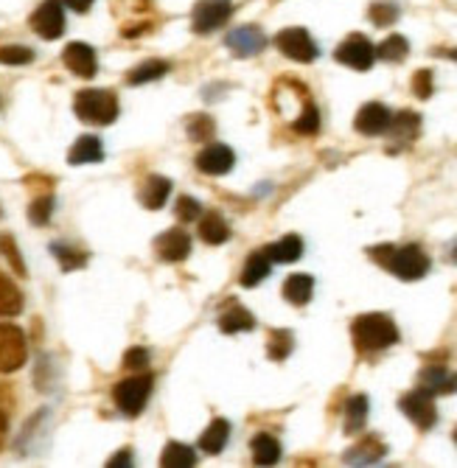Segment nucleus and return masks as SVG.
<instances>
[{
	"mask_svg": "<svg viewBox=\"0 0 457 468\" xmlns=\"http://www.w3.org/2000/svg\"><path fill=\"white\" fill-rule=\"evenodd\" d=\"M368 255L379 267H384L387 272H393L401 280H421L432 267L429 255L418 244H407V247L382 244V247H371Z\"/></svg>",
	"mask_w": 457,
	"mask_h": 468,
	"instance_id": "obj_1",
	"label": "nucleus"
},
{
	"mask_svg": "<svg viewBox=\"0 0 457 468\" xmlns=\"http://www.w3.org/2000/svg\"><path fill=\"white\" fill-rule=\"evenodd\" d=\"M354 345L362 354H376V350L391 348L401 340L396 322L387 314H362L351 322Z\"/></svg>",
	"mask_w": 457,
	"mask_h": 468,
	"instance_id": "obj_2",
	"label": "nucleus"
},
{
	"mask_svg": "<svg viewBox=\"0 0 457 468\" xmlns=\"http://www.w3.org/2000/svg\"><path fill=\"white\" fill-rule=\"evenodd\" d=\"M74 112L87 124L107 127L119 119V99L110 90H82L74 99Z\"/></svg>",
	"mask_w": 457,
	"mask_h": 468,
	"instance_id": "obj_3",
	"label": "nucleus"
},
{
	"mask_svg": "<svg viewBox=\"0 0 457 468\" xmlns=\"http://www.w3.org/2000/svg\"><path fill=\"white\" fill-rule=\"evenodd\" d=\"M149 395H152V376H149V373H144V370H138L135 376L119 382L116 390H112L116 407L127 418H138L146 410V404H149Z\"/></svg>",
	"mask_w": 457,
	"mask_h": 468,
	"instance_id": "obj_4",
	"label": "nucleus"
},
{
	"mask_svg": "<svg viewBox=\"0 0 457 468\" xmlns=\"http://www.w3.org/2000/svg\"><path fill=\"white\" fill-rule=\"evenodd\" d=\"M26 334L12 322H0V373H14L26 365Z\"/></svg>",
	"mask_w": 457,
	"mask_h": 468,
	"instance_id": "obj_5",
	"label": "nucleus"
},
{
	"mask_svg": "<svg viewBox=\"0 0 457 468\" xmlns=\"http://www.w3.org/2000/svg\"><path fill=\"white\" fill-rule=\"evenodd\" d=\"M399 410L413 420V424L418 429H432L438 424V407H435V395L426 393L424 387L413 390V393H407L401 395V402H399Z\"/></svg>",
	"mask_w": 457,
	"mask_h": 468,
	"instance_id": "obj_6",
	"label": "nucleus"
},
{
	"mask_svg": "<svg viewBox=\"0 0 457 468\" xmlns=\"http://www.w3.org/2000/svg\"><path fill=\"white\" fill-rule=\"evenodd\" d=\"M276 45H278V51L286 59L301 62V65H309V62H314L320 57L317 42H314V37L306 29H284V31H278Z\"/></svg>",
	"mask_w": 457,
	"mask_h": 468,
	"instance_id": "obj_7",
	"label": "nucleus"
},
{
	"mask_svg": "<svg viewBox=\"0 0 457 468\" xmlns=\"http://www.w3.org/2000/svg\"><path fill=\"white\" fill-rule=\"evenodd\" d=\"M334 59L339 65L351 67V70H371L374 62H376V49H374V42L365 34H351L334 51Z\"/></svg>",
	"mask_w": 457,
	"mask_h": 468,
	"instance_id": "obj_8",
	"label": "nucleus"
},
{
	"mask_svg": "<svg viewBox=\"0 0 457 468\" xmlns=\"http://www.w3.org/2000/svg\"><path fill=\"white\" fill-rule=\"evenodd\" d=\"M233 14V4L231 0H199L194 6V31L197 34H211L216 29H222Z\"/></svg>",
	"mask_w": 457,
	"mask_h": 468,
	"instance_id": "obj_9",
	"label": "nucleus"
},
{
	"mask_svg": "<svg viewBox=\"0 0 457 468\" xmlns=\"http://www.w3.org/2000/svg\"><path fill=\"white\" fill-rule=\"evenodd\" d=\"M391 121H393V112L382 102H368L359 107L356 119H354V129L365 137H379L391 129Z\"/></svg>",
	"mask_w": 457,
	"mask_h": 468,
	"instance_id": "obj_10",
	"label": "nucleus"
},
{
	"mask_svg": "<svg viewBox=\"0 0 457 468\" xmlns=\"http://www.w3.org/2000/svg\"><path fill=\"white\" fill-rule=\"evenodd\" d=\"M31 29L42 40H59L65 31V12L62 0H45V4L31 14Z\"/></svg>",
	"mask_w": 457,
	"mask_h": 468,
	"instance_id": "obj_11",
	"label": "nucleus"
},
{
	"mask_svg": "<svg viewBox=\"0 0 457 468\" xmlns=\"http://www.w3.org/2000/svg\"><path fill=\"white\" fill-rule=\"evenodd\" d=\"M154 252L163 259L166 264H180V261H186L189 259V252H191V236L186 230H166V233H160V236L154 239Z\"/></svg>",
	"mask_w": 457,
	"mask_h": 468,
	"instance_id": "obj_12",
	"label": "nucleus"
},
{
	"mask_svg": "<svg viewBox=\"0 0 457 468\" xmlns=\"http://www.w3.org/2000/svg\"><path fill=\"white\" fill-rule=\"evenodd\" d=\"M233 163H236V155L231 146H224V144H208L199 155H197V169L202 174H211V177H222L233 169Z\"/></svg>",
	"mask_w": 457,
	"mask_h": 468,
	"instance_id": "obj_13",
	"label": "nucleus"
},
{
	"mask_svg": "<svg viewBox=\"0 0 457 468\" xmlns=\"http://www.w3.org/2000/svg\"><path fill=\"white\" fill-rule=\"evenodd\" d=\"M224 45L231 49L236 57L247 59V57H256L264 51V45H267V37L259 26H239L233 29L231 34L224 37Z\"/></svg>",
	"mask_w": 457,
	"mask_h": 468,
	"instance_id": "obj_14",
	"label": "nucleus"
},
{
	"mask_svg": "<svg viewBox=\"0 0 457 468\" xmlns=\"http://www.w3.org/2000/svg\"><path fill=\"white\" fill-rule=\"evenodd\" d=\"M62 62L65 67L71 70V74L82 76V79H93L96 70H99V59H96V51L90 49L87 42H71L62 54Z\"/></svg>",
	"mask_w": 457,
	"mask_h": 468,
	"instance_id": "obj_15",
	"label": "nucleus"
},
{
	"mask_svg": "<svg viewBox=\"0 0 457 468\" xmlns=\"http://www.w3.org/2000/svg\"><path fill=\"white\" fill-rule=\"evenodd\" d=\"M421 387L432 395L457 393V373L444 365H429L421 370Z\"/></svg>",
	"mask_w": 457,
	"mask_h": 468,
	"instance_id": "obj_16",
	"label": "nucleus"
},
{
	"mask_svg": "<svg viewBox=\"0 0 457 468\" xmlns=\"http://www.w3.org/2000/svg\"><path fill=\"white\" fill-rule=\"evenodd\" d=\"M264 252L272 264H294V261H301V255H303V239L289 233V236L272 242Z\"/></svg>",
	"mask_w": 457,
	"mask_h": 468,
	"instance_id": "obj_17",
	"label": "nucleus"
},
{
	"mask_svg": "<svg viewBox=\"0 0 457 468\" xmlns=\"http://www.w3.org/2000/svg\"><path fill=\"white\" fill-rule=\"evenodd\" d=\"M101 160H104V146L96 135H82L71 146V152H67L71 166H84V163H101Z\"/></svg>",
	"mask_w": 457,
	"mask_h": 468,
	"instance_id": "obj_18",
	"label": "nucleus"
},
{
	"mask_svg": "<svg viewBox=\"0 0 457 468\" xmlns=\"http://www.w3.org/2000/svg\"><path fill=\"white\" fill-rule=\"evenodd\" d=\"M227 440H231V424H227L224 418H214L211 427L205 429L202 437H199V449L205 455H222L224 446H227Z\"/></svg>",
	"mask_w": 457,
	"mask_h": 468,
	"instance_id": "obj_19",
	"label": "nucleus"
},
{
	"mask_svg": "<svg viewBox=\"0 0 457 468\" xmlns=\"http://www.w3.org/2000/svg\"><path fill=\"white\" fill-rule=\"evenodd\" d=\"M171 197V180L166 177H160V174H149V180L144 182V189H141V202L144 208L149 210H160Z\"/></svg>",
	"mask_w": 457,
	"mask_h": 468,
	"instance_id": "obj_20",
	"label": "nucleus"
},
{
	"mask_svg": "<svg viewBox=\"0 0 457 468\" xmlns=\"http://www.w3.org/2000/svg\"><path fill=\"white\" fill-rule=\"evenodd\" d=\"M219 329L222 334H239V331H253L256 329V317L250 314L244 306H239V303H231L222 317H219Z\"/></svg>",
	"mask_w": 457,
	"mask_h": 468,
	"instance_id": "obj_21",
	"label": "nucleus"
},
{
	"mask_svg": "<svg viewBox=\"0 0 457 468\" xmlns=\"http://www.w3.org/2000/svg\"><path fill=\"white\" fill-rule=\"evenodd\" d=\"M269 272H272V261L267 259V252L264 250L250 252L247 261H244V272H242V287L244 289H256Z\"/></svg>",
	"mask_w": 457,
	"mask_h": 468,
	"instance_id": "obj_22",
	"label": "nucleus"
},
{
	"mask_svg": "<svg viewBox=\"0 0 457 468\" xmlns=\"http://www.w3.org/2000/svg\"><path fill=\"white\" fill-rule=\"evenodd\" d=\"M384 452H387V446L379 437H365L351 452H346V463L348 465H374L384 457Z\"/></svg>",
	"mask_w": 457,
	"mask_h": 468,
	"instance_id": "obj_23",
	"label": "nucleus"
},
{
	"mask_svg": "<svg viewBox=\"0 0 457 468\" xmlns=\"http://www.w3.org/2000/svg\"><path fill=\"white\" fill-rule=\"evenodd\" d=\"M314 295V278L306 275V272H298V275H289L284 280V297L292 303V306H306Z\"/></svg>",
	"mask_w": 457,
	"mask_h": 468,
	"instance_id": "obj_24",
	"label": "nucleus"
},
{
	"mask_svg": "<svg viewBox=\"0 0 457 468\" xmlns=\"http://www.w3.org/2000/svg\"><path fill=\"white\" fill-rule=\"evenodd\" d=\"M169 70H171V65L163 62V59H146V62H141L138 67L129 70V74H127V84L138 87V84L157 82V79H163V76L169 74Z\"/></svg>",
	"mask_w": 457,
	"mask_h": 468,
	"instance_id": "obj_25",
	"label": "nucleus"
},
{
	"mask_svg": "<svg viewBox=\"0 0 457 468\" xmlns=\"http://www.w3.org/2000/svg\"><path fill=\"white\" fill-rule=\"evenodd\" d=\"M250 449H253L256 465H276L281 460V443L267 432H259L253 440H250Z\"/></svg>",
	"mask_w": 457,
	"mask_h": 468,
	"instance_id": "obj_26",
	"label": "nucleus"
},
{
	"mask_svg": "<svg viewBox=\"0 0 457 468\" xmlns=\"http://www.w3.org/2000/svg\"><path fill=\"white\" fill-rule=\"evenodd\" d=\"M368 395L365 393H356L348 399V407H346V435H356L365 429V424H368Z\"/></svg>",
	"mask_w": 457,
	"mask_h": 468,
	"instance_id": "obj_27",
	"label": "nucleus"
},
{
	"mask_svg": "<svg viewBox=\"0 0 457 468\" xmlns=\"http://www.w3.org/2000/svg\"><path fill=\"white\" fill-rule=\"evenodd\" d=\"M199 239L205 244H224L231 239V227H227L222 214H205L199 219Z\"/></svg>",
	"mask_w": 457,
	"mask_h": 468,
	"instance_id": "obj_28",
	"label": "nucleus"
},
{
	"mask_svg": "<svg viewBox=\"0 0 457 468\" xmlns=\"http://www.w3.org/2000/svg\"><path fill=\"white\" fill-rule=\"evenodd\" d=\"M387 132H393L396 140H404V144H413V140L421 135V115L413 112V110H404L399 112L396 119L391 121V129Z\"/></svg>",
	"mask_w": 457,
	"mask_h": 468,
	"instance_id": "obj_29",
	"label": "nucleus"
},
{
	"mask_svg": "<svg viewBox=\"0 0 457 468\" xmlns=\"http://www.w3.org/2000/svg\"><path fill=\"white\" fill-rule=\"evenodd\" d=\"M160 465L163 468H194L197 465V452L191 446H186V443L171 440L169 446L163 449V455H160Z\"/></svg>",
	"mask_w": 457,
	"mask_h": 468,
	"instance_id": "obj_30",
	"label": "nucleus"
},
{
	"mask_svg": "<svg viewBox=\"0 0 457 468\" xmlns=\"http://www.w3.org/2000/svg\"><path fill=\"white\" fill-rule=\"evenodd\" d=\"M22 312V292L14 287V280L0 275V317H17Z\"/></svg>",
	"mask_w": 457,
	"mask_h": 468,
	"instance_id": "obj_31",
	"label": "nucleus"
},
{
	"mask_svg": "<svg viewBox=\"0 0 457 468\" xmlns=\"http://www.w3.org/2000/svg\"><path fill=\"white\" fill-rule=\"evenodd\" d=\"M407 54H409V42L401 34H391L376 49V59H382V62H404Z\"/></svg>",
	"mask_w": 457,
	"mask_h": 468,
	"instance_id": "obj_32",
	"label": "nucleus"
},
{
	"mask_svg": "<svg viewBox=\"0 0 457 468\" xmlns=\"http://www.w3.org/2000/svg\"><path fill=\"white\" fill-rule=\"evenodd\" d=\"M292 348H294L292 334L286 329H276V331L269 334V340H267V357L272 362H284L292 354Z\"/></svg>",
	"mask_w": 457,
	"mask_h": 468,
	"instance_id": "obj_33",
	"label": "nucleus"
},
{
	"mask_svg": "<svg viewBox=\"0 0 457 468\" xmlns=\"http://www.w3.org/2000/svg\"><path fill=\"white\" fill-rule=\"evenodd\" d=\"M292 129L298 132V135H317L320 132V110L312 104V102H303V110L298 119L292 121Z\"/></svg>",
	"mask_w": 457,
	"mask_h": 468,
	"instance_id": "obj_34",
	"label": "nucleus"
},
{
	"mask_svg": "<svg viewBox=\"0 0 457 468\" xmlns=\"http://www.w3.org/2000/svg\"><path fill=\"white\" fill-rule=\"evenodd\" d=\"M51 214H54V194H51V191L37 194V199H34L31 208H29V219H31V225L45 227V225L51 222Z\"/></svg>",
	"mask_w": 457,
	"mask_h": 468,
	"instance_id": "obj_35",
	"label": "nucleus"
},
{
	"mask_svg": "<svg viewBox=\"0 0 457 468\" xmlns=\"http://www.w3.org/2000/svg\"><path fill=\"white\" fill-rule=\"evenodd\" d=\"M368 17H371L374 26L387 29V26H393V22L399 20V6L393 4V0H379V4H374L368 9Z\"/></svg>",
	"mask_w": 457,
	"mask_h": 468,
	"instance_id": "obj_36",
	"label": "nucleus"
},
{
	"mask_svg": "<svg viewBox=\"0 0 457 468\" xmlns=\"http://www.w3.org/2000/svg\"><path fill=\"white\" fill-rule=\"evenodd\" d=\"M34 51L26 45H0V65H31Z\"/></svg>",
	"mask_w": 457,
	"mask_h": 468,
	"instance_id": "obj_37",
	"label": "nucleus"
},
{
	"mask_svg": "<svg viewBox=\"0 0 457 468\" xmlns=\"http://www.w3.org/2000/svg\"><path fill=\"white\" fill-rule=\"evenodd\" d=\"M51 252L59 259V264H62V269H82L84 264H87V255L84 252H76V250H71V247H65V244H54L51 247Z\"/></svg>",
	"mask_w": 457,
	"mask_h": 468,
	"instance_id": "obj_38",
	"label": "nucleus"
},
{
	"mask_svg": "<svg viewBox=\"0 0 457 468\" xmlns=\"http://www.w3.org/2000/svg\"><path fill=\"white\" fill-rule=\"evenodd\" d=\"M432 79H435V76H432L429 67L416 70V74H413V96H416V99L426 102V99L432 96V90H435V82H432Z\"/></svg>",
	"mask_w": 457,
	"mask_h": 468,
	"instance_id": "obj_39",
	"label": "nucleus"
},
{
	"mask_svg": "<svg viewBox=\"0 0 457 468\" xmlns=\"http://www.w3.org/2000/svg\"><path fill=\"white\" fill-rule=\"evenodd\" d=\"M214 135V119L211 115H194L189 121V137L191 140H208Z\"/></svg>",
	"mask_w": 457,
	"mask_h": 468,
	"instance_id": "obj_40",
	"label": "nucleus"
},
{
	"mask_svg": "<svg viewBox=\"0 0 457 468\" xmlns=\"http://www.w3.org/2000/svg\"><path fill=\"white\" fill-rule=\"evenodd\" d=\"M174 210H177V219H180V222H194V219H199V202H197L194 197H177Z\"/></svg>",
	"mask_w": 457,
	"mask_h": 468,
	"instance_id": "obj_41",
	"label": "nucleus"
},
{
	"mask_svg": "<svg viewBox=\"0 0 457 468\" xmlns=\"http://www.w3.org/2000/svg\"><path fill=\"white\" fill-rule=\"evenodd\" d=\"M0 247H4V252H6L9 264L14 267V272H17L20 278H26V264H22V255H20L14 239H12V236H4V239H0Z\"/></svg>",
	"mask_w": 457,
	"mask_h": 468,
	"instance_id": "obj_42",
	"label": "nucleus"
},
{
	"mask_svg": "<svg viewBox=\"0 0 457 468\" xmlns=\"http://www.w3.org/2000/svg\"><path fill=\"white\" fill-rule=\"evenodd\" d=\"M124 367L127 370H146L149 367V350L146 348H129L124 354Z\"/></svg>",
	"mask_w": 457,
	"mask_h": 468,
	"instance_id": "obj_43",
	"label": "nucleus"
},
{
	"mask_svg": "<svg viewBox=\"0 0 457 468\" xmlns=\"http://www.w3.org/2000/svg\"><path fill=\"white\" fill-rule=\"evenodd\" d=\"M107 465H110V468H129V465H132V452H129V449H121L119 455L110 457Z\"/></svg>",
	"mask_w": 457,
	"mask_h": 468,
	"instance_id": "obj_44",
	"label": "nucleus"
},
{
	"mask_svg": "<svg viewBox=\"0 0 457 468\" xmlns=\"http://www.w3.org/2000/svg\"><path fill=\"white\" fill-rule=\"evenodd\" d=\"M93 4H96V0H62V6L74 9V12H79V14L90 12V6H93Z\"/></svg>",
	"mask_w": 457,
	"mask_h": 468,
	"instance_id": "obj_45",
	"label": "nucleus"
},
{
	"mask_svg": "<svg viewBox=\"0 0 457 468\" xmlns=\"http://www.w3.org/2000/svg\"><path fill=\"white\" fill-rule=\"evenodd\" d=\"M6 435H9V418H6V412H0V449H4Z\"/></svg>",
	"mask_w": 457,
	"mask_h": 468,
	"instance_id": "obj_46",
	"label": "nucleus"
},
{
	"mask_svg": "<svg viewBox=\"0 0 457 468\" xmlns=\"http://www.w3.org/2000/svg\"><path fill=\"white\" fill-rule=\"evenodd\" d=\"M449 57H452V59L457 62V49H454V51H449Z\"/></svg>",
	"mask_w": 457,
	"mask_h": 468,
	"instance_id": "obj_47",
	"label": "nucleus"
},
{
	"mask_svg": "<svg viewBox=\"0 0 457 468\" xmlns=\"http://www.w3.org/2000/svg\"><path fill=\"white\" fill-rule=\"evenodd\" d=\"M454 440H457V429H454Z\"/></svg>",
	"mask_w": 457,
	"mask_h": 468,
	"instance_id": "obj_48",
	"label": "nucleus"
}]
</instances>
